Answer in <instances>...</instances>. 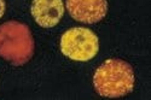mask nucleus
Returning <instances> with one entry per match:
<instances>
[{"instance_id": "20e7f679", "label": "nucleus", "mask_w": 151, "mask_h": 100, "mask_svg": "<svg viewBox=\"0 0 151 100\" xmlns=\"http://www.w3.org/2000/svg\"><path fill=\"white\" fill-rule=\"evenodd\" d=\"M67 9L74 19L92 24L105 17L108 4L106 0H67Z\"/></svg>"}, {"instance_id": "39448f33", "label": "nucleus", "mask_w": 151, "mask_h": 100, "mask_svg": "<svg viewBox=\"0 0 151 100\" xmlns=\"http://www.w3.org/2000/svg\"><path fill=\"white\" fill-rule=\"evenodd\" d=\"M64 14L62 0H33L32 15L36 23L44 28H51L60 21Z\"/></svg>"}, {"instance_id": "7ed1b4c3", "label": "nucleus", "mask_w": 151, "mask_h": 100, "mask_svg": "<svg viewBox=\"0 0 151 100\" xmlns=\"http://www.w3.org/2000/svg\"><path fill=\"white\" fill-rule=\"evenodd\" d=\"M99 48L97 35L86 28H73L63 34L60 49L73 60L86 61L92 59Z\"/></svg>"}, {"instance_id": "f03ea898", "label": "nucleus", "mask_w": 151, "mask_h": 100, "mask_svg": "<svg viewBox=\"0 0 151 100\" xmlns=\"http://www.w3.org/2000/svg\"><path fill=\"white\" fill-rule=\"evenodd\" d=\"M34 52V40L27 26L19 22H6L0 26V56L21 65L32 58Z\"/></svg>"}, {"instance_id": "423d86ee", "label": "nucleus", "mask_w": 151, "mask_h": 100, "mask_svg": "<svg viewBox=\"0 0 151 100\" xmlns=\"http://www.w3.org/2000/svg\"><path fill=\"white\" fill-rule=\"evenodd\" d=\"M4 12H5V1L4 0H0V18L3 17Z\"/></svg>"}, {"instance_id": "f257e3e1", "label": "nucleus", "mask_w": 151, "mask_h": 100, "mask_svg": "<svg viewBox=\"0 0 151 100\" xmlns=\"http://www.w3.org/2000/svg\"><path fill=\"white\" fill-rule=\"evenodd\" d=\"M96 91L105 98H120L134 87V72L128 63L120 59H108L93 77Z\"/></svg>"}]
</instances>
